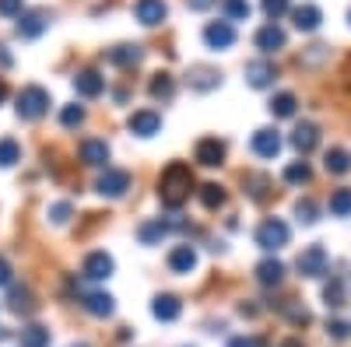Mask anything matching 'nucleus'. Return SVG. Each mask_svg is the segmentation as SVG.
Returning a JSON list of instances; mask_svg holds the SVG:
<instances>
[{
  "label": "nucleus",
  "mask_w": 351,
  "mask_h": 347,
  "mask_svg": "<svg viewBox=\"0 0 351 347\" xmlns=\"http://www.w3.org/2000/svg\"><path fill=\"white\" fill-rule=\"evenodd\" d=\"M295 218L302 224H313L316 221V204H313V200H299V204H295Z\"/></svg>",
  "instance_id": "39"
},
{
  "label": "nucleus",
  "mask_w": 351,
  "mask_h": 347,
  "mask_svg": "<svg viewBox=\"0 0 351 347\" xmlns=\"http://www.w3.org/2000/svg\"><path fill=\"white\" fill-rule=\"evenodd\" d=\"M176 95V81L169 74H155L152 77V99H172Z\"/></svg>",
  "instance_id": "32"
},
{
  "label": "nucleus",
  "mask_w": 351,
  "mask_h": 347,
  "mask_svg": "<svg viewBox=\"0 0 351 347\" xmlns=\"http://www.w3.org/2000/svg\"><path fill=\"white\" fill-rule=\"evenodd\" d=\"M285 316H288V320L295 323V326H306V323H309V312L299 309V305H285Z\"/></svg>",
  "instance_id": "41"
},
{
  "label": "nucleus",
  "mask_w": 351,
  "mask_h": 347,
  "mask_svg": "<svg viewBox=\"0 0 351 347\" xmlns=\"http://www.w3.org/2000/svg\"><path fill=\"white\" fill-rule=\"evenodd\" d=\"M130 133H137V137H155L158 130H162V116L155 112V109H137L134 116H130Z\"/></svg>",
  "instance_id": "6"
},
{
  "label": "nucleus",
  "mask_w": 351,
  "mask_h": 347,
  "mask_svg": "<svg viewBox=\"0 0 351 347\" xmlns=\"http://www.w3.org/2000/svg\"><path fill=\"white\" fill-rule=\"evenodd\" d=\"M228 347H260L256 340H250V337H232L228 340Z\"/></svg>",
  "instance_id": "45"
},
{
  "label": "nucleus",
  "mask_w": 351,
  "mask_h": 347,
  "mask_svg": "<svg viewBox=\"0 0 351 347\" xmlns=\"http://www.w3.org/2000/svg\"><path fill=\"white\" fill-rule=\"evenodd\" d=\"M152 312H155V320H162V323H172V320H180L183 302L176 298V295H158V298L152 302Z\"/></svg>",
  "instance_id": "19"
},
{
  "label": "nucleus",
  "mask_w": 351,
  "mask_h": 347,
  "mask_svg": "<svg viewBox=\"0 0 351 347\" xmlns=\"http://www.w3.org/2000/svg\"><path fill=\"white\" fill-rule=\"evenodd\" d=\"M21 347H49V330L46 326H25L21 330Z\"/></svg>",
  "instance_id": "29"
},
{
  "label": "nucleus",
  "mask_w": 351,
  "mask_h": 347,
  "mask_svg": "<svg viewBox=\"0 0 351 347\" xmlns=\"http://www.w3.org/2000/svg\"><path fill=\"white\" fill-rule=\"evenodd\" d=\"M330 214H337V218L351 214V190H337L330 196Z\"/></svg>",
  "instance_id": "35"
},
{
  "label": "nucleus",
  "mask_w": 351,
  "mask_h": 347,
  "mask_svg": "<svg viewBox=\"0 0 351 347\" xmlns=\"http://www.w3.org/2000/svg\"><path fill=\"white\" fill-rule=\"evenodd\" d=\"M81 274H84L88 281H106V277L112 274V256H109V253H102V249L88 253V256H84Z\"/></svg>",
  "instance_id": "7"
},
{
  "label": "nucleus",
  "mask_w": 351,
  "mask_h": 347,
  "mask_svg": "<svg viewBox=\"0 0 351 347\" xmlns=\"http://www.w3.org/2000/svg\"><path fill=\"white\" fill-rule=\"evenodd\" d=\"M0 340H8V330H0Z\"/></svg>",
  "instance_id": "51"
},
{
  "label": "nucleus",
  "mask_w": 351,
  "mask_h": 347,
  "mask_svg": "<svg viewBox=\"0 0 351 347\" xmlns=\"http://www.w3.org/2000/svg\"><path fill=\"white\" fill-rule=\"evenodd\" d=\"M197 162L200 165H208V168H215V165H221L225 162V144L218 140V137H204L200 144H197Z\"/></svg>",
  "instance_id": "11"
},
{
  "label": "nucleus",
  "mask_w": 351,
  "mask_h": 347,
  "mask_svg": "<svg viewBox=\"0 0 351 347\" xmlns=\"http://www.w3.org/2000/svg\"><path fill=\"white\" fill-rule=\"evenodd\" d=\"M256 281L267 284V287L281 284L285 281V264H281V259H263V264L256 267Z\"/></svg>",
  "instance_id": "24"
},
{
  "label": "nucleus",
  "mask_w": 351,
  "mask_h": 347,
  "mask_svg": "<svg viewBox=\"0 0 351 347\" xmlns=\"http://www.w3.org/2000/svg\"><path fill=\"white\" fill-rule=\"evenodd\" d=\"M327 264H330V256L324 246H306L295 259V267L302 277H319V274H327Z\"/></svg>",
  "instance_id": "4"
},
{
  "label": "nucleus",
  "mask_w": 351,
  "mask_h": 347,
  "mask_svg": "<svg viewBox=\"0 0 351 347\" xmlns=\"http://www.w3.org/2000/svg\"><path fill=\"white\" fill-rule=\"evenodd\" d=\"M324 165H327V172H334V176H344V172H351V155L344 148H330Z\"/></svg>",
  "instance_id": "27"
},
{
  "label": "nucleus",
  "mask_w": 351,
  "mask_h": 347,
  "mask_svg": "<svg viewBox=\"0 0 351 347\" xmlns=\"http://www.w3.org/2000/svg\"><path fill=\"white\" fill-rule=\"evenodd\" d=\"M8 99V84H4V77H0V102Z\"/></svg>",
  "instance_id": "49"
},
{
  "label": "nucleus",
  "mask_w": 351,
  "mask_h": 347,
  "mask_svg": "<svg viewBox=\"0 0 351 347\" xmlns=\"http://www.w3.org/2000/svg\"><path fill=\"white\" fill-rule=\"evenodd\" d=\"M71 347H92V344H84V340H81V344H71Z\"/></svg>",
  "instance_id": "50"
},
{
  "label": "nucleus",
  "mask_w": 351,
  "mask_h": 347,
  "mask_svg": "<svg viewBox=\"0 0 351 347\" xmlns=\"http://www.w3.org/2000/svg\"><path fill=\"white\" fill-rule=\"evenodd\" d=\"M271 112H274V116H281V120H288V116H295V95H288V92L274 95Z\"/></svg>",
  "instance_id": "34"
},
{
  "label": "nucleus",
  "mask_w": 351,
  "mask_h": 347,
  "mask_svg": "<svg viewBox=\"0 0 351 347\" xmlns=\"http://www.w3.org/2000/svg\"><path fill=\"white\" fill-rule=\"evenodd\" d=\"M134 14H137L141 25H162L165 14H169V8H165V0H137Z\"/></svg>",
  "instance_id": "12"
},
{
  "label": "nucleus",
  "mask_w": 351,
  "mask_h": 347,
  "mask_svg": "<svg viewBox=\"0 0 351 347\" xmlns=\"http://www.w3.org/2000/svg\"><path fill=\"white\" fill-rule=\"evenodd\" d=\"M81 305H84V312H92V316H112V298L106 295V292H88V295H81Z\"/></svg>",
  "instance_id": "20"
},
{
  "label": "nucleus",
  "mask_w": 351,
  "mask_h": 347,
  "mask_svg": "<svg viewBox=\"0 0 351 347\" xmlns=\"http://www.w3.org/2000/svg\"><path fill=\"white\" fill-rule=\"evenodd\" d=\"M327 333H330L334 340H344V337H348V326H344L341 320H334V323H327Z\"/></svg>",
  "instance_id": "44"
},
{
  "label": "nucleus",
  "mask_w": 351,
  "mask_h": 347,
  "mask_svg": "<svg viewBox=\"0 0 351 347\" xmlns=\"http://www.w3.org/2000/svg\"><path fill=\"white\" fill-rule=\"evenodd\" d=\"M11 284V267H8V259H0V287Z\"/></svg>",
  "instance_id": "46"
},
{
  "label": "nucleus",
  "mask_w": 351,
  "mask_h": 347,
  "mask_svg": "<svg viewBox=\"0 0 351 347\" xmlns=\"http://www.w3.org/2000/svg\"><path fill=\"white\" fill-rule=\"evenodd\" d=\"M21 8H25V0H0V14L4 18H21Z\"/></svg>",
  "instance_id": "42"
},
{
  "label": "nucleus",
  "mask_w": 351,
  "mask_h": 347,
  "mask_svg": "<svg viewBox=\"0 0 351 347\" xmlns=\"http://www.w3.org/2000/svg\"><path fill=\"white\" fill-rule=\"evenodd\" d=\"M102 88H106V81H102L95 70H81V74L74 77V92H77L81 99H99Z\"/></svg>",
  "instance_id": "16"
},
{
  "label": "nucleus",
  "mask_w": 351,
  "mask_h": 347,
  "mask_svg": "<svg viewBox=\"0 0 351 347\" xmlns=\"http://www.w3.org/2000/svg\"><path fill=\"white\" fill-rule=\"evenodd\" d=\"M190 190H193V172L190 165L183 162H172L165 172H162V179H158V196H162V204L165 207H183L186 200H190Z\"/></svg>",
  "instance_id": "1"
},
{
  "label": "nucleus",
  "mask_w": 351,
  "mask_h": 347,
  "mask_svg": "<svg viewBox=\"0 0 351 347\" xmlns=\"http://www.w3.org/2000/svg\"><path fill=\"white\" fill-rule=\"evenodd\" d=\"M77 155H81V162H84V165L99 168V165H106V162H109V144H106V140H99V137H88V140H81V144H77Z\"/></svg>",
  "instance_id": "9"
},
{
  "label": "nucleus",
  "mask_w": 351,
  "mask_h": 347,
  "mask_svg": "<svg viewBox=\"0 0 351 347\" xmlns=\"http://www.w3.org/2000/svg\"><path fill=\"white\" fill-rule=\"evenodd\" d=\"M288 8H291L288 0H263V14H267L271 21H278V18H281Z\"/></svg>",
  "instance_id": "40"
},
{
  "label": "nucleus",
  "mask_w": 351,
  "mask_h": 347,
  "mask_svg": "<svg viewBox=\"0 0 351 347\" xmlns=\"http://www.w3.org/2000/svg\"><path fill=\"white\" fill-rule=\"evenodd\" d=\"M190 84L197 92H211V88H218V81H221V74L215 70V67H190Z\"/></svg>",
  "instance_id": "22"
},
{
  "label": "nucleus",
  "mask_w": 351,
  "mask_h": 347,
  "mask_svg": "<svg viewBox=\"0 0 351 347\" xmlns=\"http://www.w3.org/2000/svg\"><path fill=\"white\" fill-rule=\"evenodd\" d=\"M60 123L64 127H81L84 123V109L81 105H64L60 109Z\"/></svg>",
  "instance_id": "38"
},
{
  "label": "nucleus",
  "mask_w": 351,
  "mask_h": 347,
  "mask_svg": "<svg viewBox=\"0 0 351 347\" xmlns=\"http://www.w3.org/2000/svg\"><path fill=\"white\" fill-rule=\"evenodd\" d=\"M204 42H208L211 49H228L232 42H236V28H232V21H211L208 28H204Z\"/></svg>",
  "instance_id": "8"
},
{
  "label": "nucleus",
  "mask_w": 351,
  "mask_h": 347,
  "mask_svg": "<svg viewBox=\"0 0 351 347\" xmlns=\"http://www.w3.org/2000/svg\"><path fill=\"white\" fill-rule=\"evenodd\" d=\"M324 302H327L330 309H341V305H344V281H341V277H330V284L324 287Z\"/></svg>",
  "instance_id": "33"
},
{
  "label": "nucleus",
  "mask_w": 351,
  "mask_h": 347,
  "mask_svg": "<svg viewBox=\"0 0 351 347\" xmlns=\"http://www.w3.org/2000/svg\"><path fill=\"white\" fill-rule=\"evenodd\" d=\"M169 267H172L176 274H190V270L197 267V253H193V246H176V249L169 253Z\"/></svg>",
  "instance_id": "21"
},
{
  "label": "nucleus",
  "mask_w": 351,
  "mask_h": 347,
  "mask_svg": "<svg viewBox=\"0 0 351 347\" xmlns=\"http://www.w3.org/2000/svg\"><path fill=\"white\" fill-rule=\"evenodd\" d=\"M49 218H53V224H64L71 218V204H53L49 207Z\"/></svg>",
  "instance_id": "43"
},
{
  "label": "nucleus",
  "mask_w": 351,
  "mask_h": 347,
  "mask_svg": "<svg viewBox=\"0 0 351 347\" xmlns=\"http://www.w3.org/2000/svg\"><path fill=\"white\" fill-rule=\"evenodd\" d=\"M14 162H21V148H18V140L0 137V168H11Z\"/></svg>",
  "instance_id": "30"
},
{
  "label": "nucleus",
  "mask_w": 351,
  "mask_h": 347,
  "mask_svg": "<svg viewBox=\"0 0 351 347\" xmlns=\"http://www.w3.org/2000/svg\"><path fill=\"white\" fill-rule=\"evenodd\" d=\"M46 28H49L46 11H28V14L18 18V36H21V39H36V36L46 32Z\"/></svg>",
  "instance_id": "14"
},
{
  "label": "nucleus",
  "mask_w": 351,
  "mask_h": 347,
  "mask_svg": "<svg viewBox=\"0 0 351 347\" xmlns=\"http://www.w3.org/2000/svg\"><path fill=\"white\" fill-rule=\"evenodd\" d=\"M221 4H225L228 21H246L250 18V4H246V0H221Z\"/></svg>",
  "instance_id": "36"
},
{
  "label": "nucleus",
  "mask_w": 351,
  "mask_h": 347,
  "mask_svg": "<svg viewBox=\"0 0 351 347\" xmlns=\"http://www.w3.org/2000/svg\"><path fill=\"white\" fill-rule=\"evenodd\" d=\"M200 204L208 207V211L221 207V204H225V190H221V186H215V183H208V186H200Z\"/></svg>",
  "instance_id": "31"
},
{
  "label": "nucleus",
  "mask_w": 351,
  "mask_h": 347,
  "mask_svg": "<svg viewBox=\"0 0 351 347\" xmlns=\"http://www.w3.org/2000/svg\"><path fill=\"white\" fill-rule=\"evenodd\" d=\"M106 60H109L112 67H123V70H130V67H137V64L144 60V49H141V46L123 42V46H112V49L106 53Z\"/></svg>",
  "instance_id": "10"
},
{
  "label": "nucleus",
  "mask_w": 351,
  "mask_h": 347,
  "mask_svg": "<svg viewBox=\"0 0 351 347\" xmlns=\"http://www.w3.org/2000/svg\"><path fill=\"white\" fill-rule=\"evenodd\" d=\"M243 186H246V193L253 200H263V196H267V190H271V179L263 176V172H250V176H243Z\"/></svg>",
  "instance_id": "28"
},
{
  "label": "nucleus",
  "mask_w": 351,
  "mask_h": 347,
  "mask_svg": "<svg viewBox=\"0 0 351 347\" xmlns=\"http://www.w3.org/2000/svg\"><path fill=\"white\" fill-rule=\"evenodd\" d=\"M172 228H176V221H162V218H158V221L141 224V231H137V235H141V242H148V246H152L155 239H165Z\"/></svg>",
  "instance_id": "26"
},
{
  "label": "nucleus",
  "mask_w": 351,
  "mask_h": 347,
  "mask_svg": "<svg viewBox=\"0 0 351 347\" xmlns=\"http://www.w3.org/2000/svg\"><path fill=\"white\" fill-rule=\"evenodd\" d=\"M18 116L21 120H43V116L49 112V92L39 88V84H25V88L18 92Z\"/></svg>",
  "instance_id": "2"
},
{
  "label": "nucleus",
  "mask_w": 351,
  "mask_h": 347,
  "mask_svg": "<svg viewBox=\"0 0 351 347\" xmlns=\"http://www.w3.org/2000/svg\"><path fill=\"white\" fill-rule=\"evenodd\" d=\"M256 246H260V249H267V253L288 246V224H285L281 218H267V221L256 228Z\"/></svg>",
  "instance_id": "3"
},
{
  "label": "nucleus",
  "mask_w": 351,
  "mask_h": 347,
  "mask_svg": "<svg viewBox=\"0 0 351 347\" xmlns=\"http://www.w3.org/2000/svg\"><path fill=\"white\" fill-rule=\"evenodd\" d=\"M291 144H295V148L302 151V155H309L316 144H319V130L313 127V123H299L295 127V133H291Z\"/></svg>",
  "instance_id": "23"
},
{
  "label": "nucleus",
  "mask_w": 351,
  "mask_h": 347,
  "mask_svg": "<svg viewBox=\"0 0 351 347\" xmlns=\"http://www.w3.org/2000/svg\"><path fill=\"white\" fill-rule=\"evenodd\" d=\"M278 347H306V344H302V340H295V337H291V340H281Z\"/></svg>",
  "instance_id": "48"
},
{
  "label": "nucleus",
  "mask_w": 351,
  "mask_h": 347,
  "mask_svg": "<svg viewBox=\"0 0 351 347\" xmlns=\"http://www.w3.org/2000/svg\"><path fill=\"white\" fill-rule=\"evenodd\" d=\"M256 49L260 53H278V49H285V32L271 21V25H263L260 32H256Z\"/></svg>",
  "instance_id": "18"
},
{
  "label": "nucleus",
  "mask_w": 351,
  "mask_h": 347,
  "mask_svg": "<svg viewBox=\"0 0 351 347\" xmlns=\"http://www.w3.org/2000/svg\"><path fill=\"white\" fill-rule=\"evenodd\" d=\"M291 18H295V28H299V32H316V28H319V8H316V4L295 8V11H291Z\"/></svg>",
  "instance_id": "25"
},
{
  "label": "nucleus",
  "mask_w": 351,
  "mask_h": 347,
  "mask_svg": "<svg viewBox=\"0 0 351 347\" xmlns=\"http://www.w3.org/2000/svg\"><path fill=\"white\" fill-rule=\"evenodd\" d=\"M309 176H313V172H309L306 162H291V165L285 168V179H288V183H309Z\"/></svg>",
  "instance_id": "37"
},
{
  "label": "nucleus",
  "mask_w": 351,
  "mask_h": 347,
  "mask_svg": "<svg viewBox=\"0 0 351 347\" xmlns=\"http://www.w3.org/2000/svg\"><path fill=\"white\" fill-rule=\"evenodd\" d=\"M278 151H281V137H278V130H256L253 133V155H260V158H278Z\"/></svg>",
  "instance_id": "13"
},
{
  "label": "nucleus",
  "mask_w": 351,
  "mask_h": 347,
  "mask_svg": "<svg viewBox=\"0 0 351 347\" xmlns=\"http://www.w3.org/2000/svg\"><path fill=\"white\" fill-rule=\"evenodd\" d=\"M274 77H278V70H274V64H267V60L246 64V81L253 84V88H267V84H274Z\"/></svg>",
  "instance_id": "17"
},
{
  "label": "nucleus",
  "mask_w": 351,
  "mask_h": 347,
  "mask_svg": "<svg viewBox=\"0 0 351 347\" xmlns=\"http://www.w3.org/2000/svg\"><path fill=\"white\" fill-rule=\"evenodd\" d=\"M8 305H11V312H14V316H32V312L39 309V305H36V295H32V287H25V284H21V287H18V284L11 287Z\"/></svg>",
  "instance_id": "15"
},
{
  "label": "nucleus",
  "mask_w": 351,
  "mask_h": 347,
  "mask_svg": "<svg viewBox=\"0 0 351 347\" xmlns=\"http://www.w3.org/2000/svg\"><path fill=\"white\" fill-rule=\"evenodd\" d=\"M0 67H11V56H8V49L0 46Z\"/></svg>",
  "instance_id": "47"
},
{
  "label": "nucleus",
  "mask_w": 351,
  "mask_h": 347,
  "mask_svg": "<svg viewBox=\"0 0 351 347\" xmlns=\"http://www.w3.org/2000/svg\"><path fill=\"white\" fill-rule=\"evenodd\" d=\"M95 190H99L102 196H123V193L130 190V172H123V168H106L102 176H99V183H95Z\"/></svg>",
  "instance_id": "5"
}]
</instances>
